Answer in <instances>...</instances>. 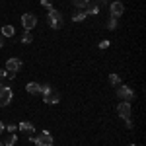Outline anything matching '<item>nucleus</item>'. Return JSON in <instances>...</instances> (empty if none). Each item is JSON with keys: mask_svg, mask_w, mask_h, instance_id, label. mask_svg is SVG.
<instances>
[{"mask_svg": "<svg viewBox=\"0 0 146 146\" xmlns=\"http://www.w3.org/2000/svg\"><path fill=\"white\" fill-rule=\"evenodd\" d=\"M125 125H127V129H133V121L129 119V121H125Z\"/></svg>", "mask_w": 146, "mask_h": 146, "instance_id": "24", "label": "nucleus"}, {"mask_svg": "<svg viewBox=\"0 0 146 146\" xmlns=\"http://www.w3.org/2000/svg\"><path fill=\"white\" fill-rule=\"evenodd\" d=\"M16 142H18V136L14 135V133H8V136L4 138V142H2V144H4V146H14Z\"/></svg>", "mask_w": 146, "mask_h": 146, "instance_id": "13", "label": "nucleus"}, {"mask_svg": "<svg viewBox=\"0 0 146 146\" xmlns=\"http://www.w3.org/2000/svg\"><path fill=\"white\" fill-rule=\"evenodd\" d=\"M6 131H8V133H16V131H18V125H8V127H6Z\"/></svg>", "mask_w": 146, "mask_h": 146, "instance_id": "21", "label": "nucleus"}, {"mask_svg": "<svg viewBox=\"0 0 146 146\" xmlns=\"http://www.w3.org/2000/svg\"><path fill=\"white\" fill-rule=\"evenodd\" d=\"M86 18H88V14H86V12H78V14H74V16H72V22H84Z\"/></svg>", "mask_w": 146, "mask_h": 146, "instance_id": "16", "label": "nucleus"}, {"mask_svg": "<svg viewBox=\"0 0 146 146\" xmlns=\"http://www.w3.org/2000/svg\"><path fill=\"white\" fill-rule=\"evenodd\" d=\"M117 96L123 101H133L135 100V90H131V88L125 86V84H119V86H117Z\"/></svg>", "mask_w": 146, "mask_h": 146, "instance_id": "2", "label": "nucleus"}, {"mask_svg": "<svg viewBox=\"0 0 146 146\" xmlns=\"http://www.w3.org/2000/svg\"><path fill=\"white\" fill-rule=\"evenodd\" d=\"M129 146H136V144H129Z\"/></svg>", "mask_w": 146, "mask_h": 146, "instance_id": "28", "label": "nucleus"}, {"mask_svg": "<svg viewBox=\"0 0 146 146\" xmlns=\"http://www.w3.org/2000/svg\"><path fill=\"white\" fill-rule=\"evenodd\" d=\"M25 90H27V94H31V96H37V94H41V84L29 82V84L25 86Z\"/></svg>", "mask_w": 146, "mask_h": 146, "instance_id": "11", "label": "nucleus"}, {"mask_svg": "<svg viewBox=\"0 0 146 146\" xmlns=\"http://www.w3.org/2000/svg\"><path fill=\"white\" fill-rule=\"evenodd\" d=\"M101 2H107V0H101Z\"/></svg>", "mask_w": 146, "mask_h": 146, "instance_id": "29", "label": "nucleus"}, {"mask_svg": "<svg viewBox=\"0 0 146 146\" xmlns=\"http://www.w3.org/2000/svg\"><path fill=\"white\" fill-rule=\"evenodd\" d=\"M115 27H117V18H109V20H107V29H115Z\"/></svg>", "mask_w": 146, "mask_h": 146, "instance_id": "19", "label": "nucleus"}, {"mask_svg": "<svg viewBox=\"0 0 146 146\" xmlns=\"http://www.w3.org/2000/svg\"><path fill=\"white\" fill-rule=\"evenodd\" d=\"M107 47H109V41H107V39H103V41L100 43V49H107Z\"/></svg>", "mask_w": 146, "mask_h": 146, "instance_id": "22", "label": "nucleus"}, {"mask_svg": "<svg viewBox=\"0 0 146 146\" xmlns=\"http://www.w3.org/2000/svg\"><path fill=\"white\" fill-rule=\"evenodd\" d=\"M58 100H60V94L56 90H49L47 94H43V101H45L47 105H56Z\"/></svg>", "mask_w": 146, "mask_h": 146, "instance_id": "7", "label": "nucleus"}, {"mask_svg": "<svg viewBox=\"0 0 146 146\" xmlns=\"http://www.w3.org/2000/svg\"><path fill=\"white\" fill-rule=\"evenodd\" d=\"M22 43H23V45H29V43H33V35H31V31H23Z\"/></svg>", "mask_w": 146, "mask_h": 146, "instance_id": "15", "label": "nucleus"}, {"mask_svg": "<svg viewBox=\"0 0 146 146\" xmlns=\"http://www.w3.org/2000/svg\"><path fill=\"white\" fill-rule=\"evenodd\" d=\"M86 14H90V16H98L100 14V6H98V2H88V12Z\"/></svg>", "mask_w": 146, "mask_h": 146, "instance_id": "12", "label": "nucleus"}, {"mask_svg": "<svg viewBox=\"0 0 146 146\" xmlns=\"http://www.w3.org/2000/svg\"><path fill=\"white\" fill-rule=\"evenodd\" d=\"M109 84H111V86H119V84H121L119 74H109Z\"/></svg>", "mask_w": 146, "mask_h": 146, "instance_id": "17", "label": "nucleus"}, {"mask_svg": "<svg viewBox=\"0 0 146 146\" xmlns=\"http://www.w3.org/2000/svg\"><path fill=\"white\" fill-rule=\"evenodd\" d=\"M0 146H4V144H2V140H0Z\"/></svg>", "mask_w": 146, "mask_h": 146, "instance_id": "27", "label": "nucleus"}, {"mask_svg": "<svg viewBox=\"0 0 146 146\" xmlns=\"http://www.w3.org/2000/svg\"><path fill=\"white\" fill-rule=\"evenodd\" d=\"M35 25H37V16H35V14H23V16H22L23 31H31Z\"/></svg>", "mask_w": 146, "mask_h": 146, "instance_id": "4", "label": "nucleus"}, {"mask_svg": "<svg viewBox=\"0 0 146 146\" xmlns=\"http://www.w3.org/2000/svg\"><path fill=\"white\" fill-rule=\"evenodd\" d=\"M109 10H111V18H121L123 12H125V6L121 4V2L115 0V2H111V8H109Z\"/></svg>", "mask_w": 146, "mask_h": 146, "instance_id": "10", "label": "nucleus"}, {"mask_svg": "<svg viewBox=\"0 0 146 146\" xmlns=\"http://www.w3.org/2000/svg\"><path fill=\"white\" fill-rule=\"evenodd\" d=\"M12 100H14V92H12L10 88H4V86H2V90H0V107L10 105Z\"/></svg>", "mask_w": 146, "mask_h": 146, "instance_id": "6", "label": "nucleus"}, {"mask_svg": "<svg viewBox=\"0 0 146 146\" xmlns=\"http://www.w3.org/2000/svg\"><path fill=\"white\" fill-rule=\"evenodd\" d=\"M31 140L37 146H53V136H51L49 131H43L39 136H31Z\"/></svg>", "mask_w": 146, "mask_h": 146, "instance_id": "3", "label": "nucleus"}, {"mask_svg": "<svg viewBox=\"0 0 146 146\" xmlns=\"http://www.w3.org/2000/svg\"><path fill=\"white\" fill-rule=\"evenodd\" d=\"M47 22H49V25L53 29H60L62 23H64V18H62V14L56 10V8H53V10H49V14H47Z\"/></svg>", "mask_w": 146, "mask_h": 146, "instance_id": "1", "label": "nucleus"}, {"mask_svg": "<svg viewBox=\"0 0 146 146\" xmlns=\"http://www.w3.org/2000/svg\"><path fill=\"white\" fill-rule=\"evenodd\" d=\"M22 70V60L20 58H8L6 60V72H20Z\"/></svg>", "mask_w": 146, "mask_h": 146, "instance_id": "8", "label": "nucleus"}, {"mask_svg": "<svg viewBox=\"0 0 146 146\" xmlns=\"http://www.w3.org/2000/svg\"><path fill=\"white\" fill-rule=\"evenodd\" d=\"M41 6H45L47 10H53V4H51V0H41Z\"/></svg>", "mask_w": 146, "mask_h": 146, "instance_id": "20", "label": "nucleus"}, {"mask_svg": "<svg viewBox=\"0 0 146 146\" xmlns=\"http://www.w3.org/2000/svg\"><path fill=\"white\" fill-rule=\"evenodd\" d=\"M2 47H4V39L0 37V49H2Z\"/></svg>", "mask_w": 146, "mask_h": 146, "instance_id": "26", "label": "nucleus"}, {"mask_svg": "<svg viewBox=\"0 0 146 146\" xmlns=\"http://www.w3.org/2000/svg\"><path fill=\"white\" fill-rule=\"evenodd\" d=\"M14 31H16V29H14V25H10V23L2 27V35H4V37H12V35H14Z\"/></svg>", "mask_w": 146, "mask_h": 146, "instance_id": "14", "label": "nucleus"}, {"mask_svg": "<svg viewBox=\"0 0 146 146\" xmlns=\"http://www.w3.org/2000/svg\"><path fill=\"white\" fill-rule=\"evenodd\" d=\"M117 113H119L121 119L129 121V119H131V101H121V103L117 105Z\"/></svg>", "mask_w": 146, "mask_h": 146, "instance_id": "5", "label": "nucleus"}, {"mask_svg": "<svg viewBox=\"0 0 146 146\" xmlns=\"http://www.w3.org/2000/svg\"><path fill=\"white\" fill-rule=\"evenodd\" d=\"M49 90H51V86H49V84H43V86H41V94H47Z\"/></svg>", "mask_w": 146, "mask_h": 146, "instance_id": "23", "label": "nucleus"}, {"mask_svg": "<svg viewBox=\"0 0 146 146\" xmlns=\"http://www.w3.org/2000/svg\"><path fill=\"white\" fill-rule=\"evenodd\" d=\"M18 131H22L23 135H27L29 138H31V136L35 135V127H33L31 123H29V121H22V123L18 125Z\"/></svg>", "mask_w": 146, "mask_h": 146, "instance_id": "9", "label": "nucleus"}, {"mask_svg": "<svg viewBox=\"0 0 146 146\" xmlns=\"http://www.w3.org/2000/svg\"><path fill=\"white\" fill-rule=\"evenodd\" d=\"M70 2H72V4H74L76 8H86L90 0H70Z\"/></svg>", "mask_w": 146, "mask_h": 146, "instance_id": "18", "label": "nucleus"}, {"mask_svg": "<svg viewBox=\"0 0 146 146\" xmlns=\"http://www.w3.org/2000/svg\"><path fill=\"white\" fill-rule=\"evenodd\" d=\"M2 133H4V123L0 121V135H2Z\"/></svg>", "mask_w": 146, "mask_h": 146, "instance_id": "25", "label": "nucleus"}]
</instances>
